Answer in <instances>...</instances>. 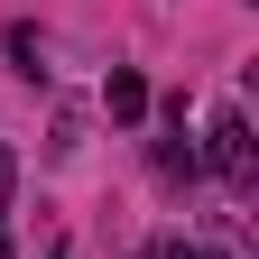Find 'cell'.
Masks as SVG:
<instances>
[{
  "instance_id": "6da1fadb",
  "label": "cell",
  "mask_w": 259,
  "mask_h": 259,
  "mask_svg": "<svg viewBox=\"0 0 259 259\" xmlns=\"http://www.w3.org/2000/svg\"><path fill=\"white\" fill-rule=\"evenodd\" d=\"M194 167H213L222 185H250V120H241V111H213L204 148H194Z\"/></svg>"
},
{
  "instance_id": "7a4b0ae2",
  "label": "cell",
  "mask_w": 259,
  "mask_h": 259,
  "mask_svg": "<svg viewBox=\"0 0 259 259\" xmlns=\"http://www.w3.org/2000/svg\"><path fill=\"white\" fill-rule=\"evenodd\" d=\"M102 111H111V120H130V130L148 120V74H139V65H111V83H102Z\"/></svg>"
},
{
  "instance_id": "3957f363",
  "label": "cell",
  "mask_w": 259,
  "mask_h": 259,
  "mask_svg": "<svg viewBox=\"0 0 259 259\" xmlns=\"http://www.w3.org/2000/svg\"><path fill=\"white\" fill-rule=\"evenodd\" d=\"M0 47H10V65H19V74H28V83H37V74H47V47H37V28H28V19H19V28H10V37H0Z\"/></svg>"
},
{
  "instance_id": "277c9868",
  "label": "cell",
  "mask_w": 259,
  "mask_h": 259,
  "mask_svg": "<svg viewBox=\"0 0 259 259\" xmlns=\"http://www.w3.org/2000/svg\"><path fill=\"white\" fill-rule=\"evenodd\" d=\"M148 259H232V250H222V241H157Z\"/></svg>"
},
{
  "instance_id": "5b68a950",
  "label": "cell",
  "mask_w": 259,
  "mask_h": 259,
  "mask_svg": "<svg viewBox=\"0 0 259 259\" xmlns=\"http://www.w3.org/2000/svg\"><path fill=\"white\" fill-rule=\"evenodd\" d=\"M0 259H19V241H10V213H0Z\"/></svg>"
},
{
  "instance_id": "8992f818",
  "label": "cell",
  "mask_w": 259,
  "mask_h": 259,
  "mask_svg": "<svg viewBox=\"0 0 259 259\" xmlns=\"http://www.w3.org/2000/svg\"><path fill=\"white\" fill-rule=\"evenodd\" d=\"M0 204H10V148H0Z\"/></svg>"
},
{
  "instance_id": "52a82bcc",
  "label": "cell",
  "mask_w": 259,
  "mask_h": 259,
  "mask_svg": "<svg viewBox=\"0 0 259 259\" xmlns=\"http://www.w3.org/2000/svg\"><path fill=\"white\" fill-rule=\"evenodd\" d=\"M47 259H74V241H56V250H47Z\"/></svg>"
}]
</instances>
